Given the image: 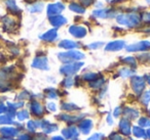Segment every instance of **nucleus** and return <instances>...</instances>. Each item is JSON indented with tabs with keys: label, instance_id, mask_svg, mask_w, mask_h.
Returning a JSON list of instances; mask_svg holds the SVG:
<instances>
[{
	"label": "nucleus",
	"instance_id": "1",
	"mask_svg": "<svg viewBox=\"0 0 150 140\" xmlns=\"http://www.w3.org/2000/svg\"><path fill=\"white\" fill-rule=\"evenodd\" d=\"M117 22L119 24L133 28L140 23V17L137 13H129V15H120L117 17Z\"/></svg>",
	"mask_w": 150,
	"mask_h": 140
},
{
	"label": "nucleus",
	"instance_id": "5",
	"mask_svg": "<svg viewBox=\"0 0 150 140\" xmlns=\"http://www.w3.org/2000/svg\"><path fill=\"white\" fill-rule=\"evenodd\" d=\"M69 32L74 37H77V38H82L86 35V30L83 27H80V26H72L69 29Z\"/></svg>",
	"mask_w": 150,
	"mask_h": 140
},
{
	"label": "nucleus",
	"instance_id": "4",
	"mask_svg": "<svg viewBox=\"0 0 150 140\" xmlns=\"http://www.w3.org/2000/svg\"><path fill=\"white\" fill-rule=\"evenodd\" d=\"M150 49V42L148 41H141L138 42L133 45H129L127 47V51H145V50Z\"/></svg>",
	"mask_w": 150,
	"mask_h": 140
},
{
	"label": "nucleus",
	"instance_id": "8",
	"mask_svg": "<svg viewBox=\"0 0 150 140\" xmlns=\"http://www.w3.org/2000/svg\"><path fill=\"white\" fill-rule=\"evenodd\" d=\"M63 9H64V5H63L62 3L50 4L47 7V13L50 15H59Z\"/></svg>",
	"mask_w": 150,
	"mask_h": 140
},
{
	"label": "nucleus",
	"instance_id": "3",
	"mask_svg": "<svg viewBox=\"0 0 150 140\" xmlns=\"http://www.w3.org/2000/svg\"><path fill=\"white\" fill-rule=\"evenodd\" d=\"M82 62H74V64H68L66 66H64L60 70V72L64 75H72L74 73H76L80 69V66H82Z\"/></svg>",
	"mask_w": 150,
	"mask_h": 140
},
{
	"label": "nucleus",
	"instance_id": "22",
	"mask_svg": "<svg viewBox=\"0 0 150 140\" xmlns=\"http://www.w3.org/2000/svg\"><path fill=\"white\" fill-rule=\"evenodd\" d=\"M48 106L50 107V111H56V105H54V103H50V104H48Z\"/></svg>",
	"mask_w": 150,
	"mask_h": 140
},
{
	"label": "nucleus",
	"instance_id": "14",
	"mask_svg": "<svg viewBox=\"0 0 150 140\" xmlns=\"http://www.w3.org/2000/svg\"><path fill=\"white\" fill-rule=\"evenodd\" d=\"M95 17H98V18H107L108 15H107V10H104V9H101V10H96L94 13Z\"/></svg>",
	"mask_w": 150,
	"mask_h": 140
},
{
	"label": "nucleus",
	"instance_id": "10",
	"mask_svg": "<svg viewBox=\"0 0 150 140\" xmlns=\"http://www.w3.org/2000/svg\"><path fill=\"white\" fill-rule=\"evenodd\" d=\"M66 19L61 15H54L50 19V23L54 26H57V27H60V26H63L64 24H66Z\"/></svg>",
	"mask_w": 150,
	"mask_h": 140
},
{
	"label": "nucleus",
	"instance_id": "20",
	"mask_svg": "<svg viewBox=\"0 0 150 140\" xmlns=\"http://www.w3.org/2000/svg\"><path fill=\"white\" fill-rule=\"evenodd\" d=\"M82 2H83V4L86 5V6H88V5L93 2V0H82Z\"/></svg>",
	"mask_w": 150,
	"mask_h": 140
},
{
	"label": "nucleus",
	"instance_id": "18",
	"mask_svg": "<svg viewBox=\"0 0 150 140\" xmlns=\"http://www.w3.org/2000/svg\"><path fill=\"white\" fill-rule=\"evenodd\" d=\"M145 124V125L144 126H146V127H147V126H150V121L148 119H145V118H144V119H141V121H140V125H141V124Z\"/></svg>",
	"mask_w": 150,
	"mask_h": 140
},
{
	"label": "nucleus",
	"instance_id": "17",
	"mask_svg": "<svg viewBox=\"0 0 150 140\" xmlns=\"http://www.w3.org/2000/svg\"><path fill=\"white\" fill-rule=\"evenodd\" d=\"M84 79L86 80H93V79H96V74H88L84 76Z\"/></svg>",
	"mask_w": 150,
	"mask_h": 140
},
{
	"label": "nucleus",
	"instance_id": "7",
	"mask_svg": "<svg viewBox=\"0 0 150 140\" xmlns=\"http://www.w3.org/2000/svg\"><path fill=\"white\" fill-rule=\"evenodd\" d=\"M132 83H133L134 90H135L137 93L141 92V91L144 89V86H145V83H144L143 78H141V77H135V78H133Z\"/></svg>",
	"mask_w": 150,
	"mask_h": 140
},
{
	"label": "nucleus",
	"instance_id": "11",
	"mask_svg": "<svg viewBox=\"0 0 150 140\" xmlns=\"http://www.w3.org/2000/svg\"><path fill=\"white\" fill-rule=\"evenodd\" d=\"M58 37V34H57V30L54 29V30H50V31L46 32L43 36H42V39L43 40H46V41H54L56 38Z\"/></svg>",
	"mask_w": 150,
	"mask_h": 140
},
{
	"label": "nucleus",
	"instance_id": "2",
	"mask_svg": "<svg viewBox=\"0 0 150 140\" xmlns=\"http://www.w3.org/2000/svg\"><path fill=\"white\" fill-rule=\"evenodd\" d=\"M84 55L79 51H68L64 53H59V58L63 62H70L72 60H79L83 58Z\"/></svg>",
	"mask_w": 150,
	"mask_h": 140
},
{
	"label": "nucleus",
	"instance_id": "15",
	"mask_svg": "<svg viewBox=\"0 0 150 140\" xmlns=\"http://www.w3.org/2000/svg\"><path fill=\"white\" fill-rule=\"evenodd\" d=\"M109 139H111V140H123L122 138H121L117 133H115V132L111 136H109Z\"/></svg>",
	"mask_w": 150,
	"mask_h": 140
},
{
	"label": "nucleus",
	"instance_id": "21",
	"mask_svg": "<svg viewBox=\"0 0 150 140\" xmlns=\"http://www.w3.org/2000/svg\"><path fill=\"white\" fill-rule=\"evenodd\" d=\"M144 20H145V21H147V22H150V13H146V15H144Z\"/></svg>",
	"mask_w": 150,
	"mask_h": 140
},
{
	"label": "nucleus",
	"instance_id": "12",
	"mask_svg": "<svg viewBox=\"0 0 150 140\" xmlns=\"http://www.w3.org/2000/svg\"><path fill=\"white\" fill-rule=\"evenodd\" d=\"M59 46L62 48H66V49H71V48L77 47V44L71 40H63L62 42H60Z\"/></svg>",
	"mask_w": 150,
	"mask_h": 140
},
{
	"label": "nucleus",
	"instance_id": "6",
	"mask_svg": "<svg viewBox=\"0 0 150 140\" xmlns=\"http://www.w3.org/2000/svg\"><path fill=\"white\" fill-rule=\"evenodd\" d=\"M125 41L118 40V41H113V42H111V43H109L108 45L106 46L105 49H106L107 51H117V50L122 49V48L125 47Z\"/></svg>",
	"mask_w": 150,
	"mask_h": 140
},
{
	"label": "nucleus",
	"instance_id": "16",
	"mask_svg": "<svg viewBox=\"0 0 150 140\" xmlns=\"http://www.w3.org/2000/svg\"><path fill=\"white\" fill-rule=\"evenodd\" d=\"M103 45V42H97V43L95 44H91L90 45V48H94V49H97V48H99L100 46Z\"/></svg>",
	"mask_w": 150,
	"mask_h": 140
},
{
	"label": "nucleus",
	"instance_id": "13",
	"mask_svg": "<svg viewBox=\"0 0 150 140\" xmlns=\"http://www.w3.org/2000/svg\"><path fill=\"white\" fill-rule=\"evenodd\" d=\"M69 7H70L71 10L75 11V13H84L83 7H81L79 4H76V3H71Z\"/></svg>",
	"mask_w": 150,
	"mask_h": 140
},
{
	"label": "nucleus",
	"instance_id": "9",
	"mask_svg": "<svg viewBox=\"0 0 150 140\" xmlns=\"http://www.w3.org/2000/svg\"><path fill=\"white\" fill-rule=\"evenodd\" d=\"M33 66H35V68H37V69H42V70L45 69L46 70V69H47V60L44 57L36 58L33 62Z\"/></svg>",
	"mask_w": 150,
	"mask_h": 140
},
{
	"label": "nucleus",
	"instance_id": "19",
	"mask_svg": "<svg viewBox=\"0 0 150 140\" xmlns=\"http://www.w3.org/2000/svg\"><path fill=\"white\" fill-rule=\"evenodd\" d=\"M64 83H66V85L65 86H72V84H73V80L71 78H67L66 80L64 81Z\"/></svg>",
	"mask_w": 150,
	"mask_h": 140
},
{
	"label": "nucleus",
	"instance_id": "24",
	"mask_svg": "<svg viewBox=\"0 0 150 140\" xmlns=\"http://www.w3.org/2000/svg\"><path fill=\"white\" fill-rule=\"evenodd\" d=\"M149 84H150V77H149Z\"/></svg>",
	"mask_w": 150,
	"mask_h": 140
},
{
	"label": "nucleus",
	"instance_id": "23",
	"mask_svg": "<svg viewBox=\"0 0 150 140\" xmlns=\"http://www.w3.org/2000/svg\"><path fill=\"white\" fill-rule=\"evenodd\" d=\"M52 140H64V139H63V138H61V137H59V136H58V137H54Z\"/></svg>",
	"mask_w": 150,
	"mask_h": 140
}]
</instances>
